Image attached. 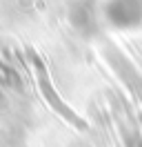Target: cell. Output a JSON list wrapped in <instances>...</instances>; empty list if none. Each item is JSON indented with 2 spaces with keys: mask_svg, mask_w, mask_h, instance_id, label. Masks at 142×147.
<instances>
[{
  "mask_svg": "<svg viewBox=\"0 0 142 147\" xmlns=\"http://www.w3.org/2000/svg\"><path fill=\"white\" fill-rule=\"evenodd\" d=\"M27 54H29V60H31V65H33V69H36L38 85H40V92H42L44 100L49 102V105L53 107V111H56V114H60V116L67 120L69 125H73L76 129H87V120H82L78 114H76V111H73L69 105H67V102H64L60 96H58L56 87H53L51 80H49V74H47V69H44V65H42V60H40V56L36 54L33 49H27Z\"/></svg>",
  "mask_w": 142,
  "mask_h": 147,
  "instance_id": "1",
  "label": "cell"
}]
</instances>
